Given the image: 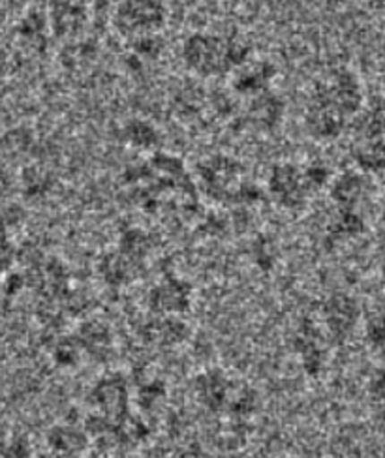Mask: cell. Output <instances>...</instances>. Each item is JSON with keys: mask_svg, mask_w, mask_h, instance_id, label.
<instances>
[{"mask_svg": "<svg viewBox=\"0 0 385 458\" xmlns=\"http://www.w3.org/2000/svg\"><path fill=\"white\" fill-rule=\"evenodd\" d=\"M13 261V246L6 239V235H0V275H3Z\"/></svg>", "mask_w": 385, "mask_h": 458, "instance_id": "cell-17", "label": "cell"}, {"mask_svg": "<svg viewBox=\"0 0 385 458\" xmlns=\"http://www.w3.org/2000/svg\"><path fill=\"white\" fill-rule=\"evenodd\" d=\"M323 318L331 336L337 342H342L352 333L355 321L359 318L357 302L348 295L337 293L331 299H327V302L323 304Z\"/></svg>", "mask_w": 385, "mask_h": 458, "instance_id": "cell-4", "label": "cell"}, {"mask_svg": "<svg viewBox=\"0 0 385 458\" xmlns=\"http://www.w3.org/2000/svg\"><path fill=\"white\" fill-rule=\"evenodd\" d=\"M126 138L136 147H152L158 141V133L149 123L143 121H133L126 126Z\"/></svg>", "mask_w": 385, "mask_h": 458, "instance_id": "cell-13", "label": "cell"}, {"mask_svg": "<svg viewBox=\"0 0 385 458\" xmlns=\"http://www.w3.org/2000/svg\"><path fill=\"white\" fill-rule=\"evenodd\" d=\"M6 225H8L6 218L0 215V235H6Z\"/></svg>", "mask_w": 385, "mask_h": 458, "instance_id": "cell-21", "label": "cell"}, {"mask_svg": "<svg viewBox=\"0 0 385 458\" xmlns=\"http://www.w3.org/2000/svg\"><path fill=\"white\" fill-rule=\"evenodd\" d=\"M369 340L374 344L376 348H381V344H383V321H381V318H378L376 321L371 323Z\"/></svg>", "mask_w": 385, "mask_h": 458, "instance_id": "cell-19", "label": "cell"}, {"mask_svg": "<svg viewBox=\"0 0 385 458\" xmlns=\"http://www.w3.org/2000/svg\"><path fill=\"white\" fill-rule=\"evenodd\" d=\"M327 175H329V171H327L325 167H311L306 171V175H304V179L308 181V182H312L314 186H321L325 181H327Z\"/></svg>", "mask_w": 385, "mask_h": 458, "instance_id": "cell-18", "label": "cell"}, {"mask_svg": "<svg viewBox=\"0 0 385 458\" xmlns=\"http://www.w3.org/2000/svg\"><path fill=\"white\" fill-rule=\"evenodd\" d=\"M49 444L56 449H64V451H75L83 447L85 444V436L80 434L73 428H55L49 436Z\"/></svg>", "mask_w": 385, "mask_h": 458, "instance_id": "cell-15", "label": "cell"}, {"mask_svg": "<svg viewBox=\"0 0 385 458\" xmlns=\"http://www.w3.org/2000/svg\"><path fill=\"white\" fill-rule=\"evenodd\" d=\"M363 194V181L359 175L354 174H346L340 177L333 190H331V198L342 207V208H352Z\"/></svg>", "mask_w": 385, "mask_h": 458, "instance_id": "cell-12", "label": "cell"}, {"mask_svg": "<svg viewBox=\"0 0 385 458\" xmlns=\"http://www.w3.org/2000/svg\"><path fill=\"white\" fill-rule=\"evenodd\" d=\"M363 229V220L352 211V208H342L338 218L331 224V235H357Z\"/></svg>", "mask_w": 385, "mask_h": 458, "instance_id": "cell-14", "label": "cell"}, {"mask_svg": "<svg viewBox=\"0 0 385 458\" xmlns=\"http://www.w3.org/2000/svg\"><path fill=\"white\" fill-rule=\"evenodd\" d=\"M30 143V136L25 131H12L8 136L0 141V148H3L6 155H19V152H25Z\"/></svg>", "mask_w": 385, "mask_h": 458, "instance_id": "cell-16", "label": "cell"}, {"mask_svg": "<svg viewBox=\"0 0 385 458\" xmlns=\"http://www.w3.org/2000/svg\"><path fill=\"white\" fill-rule=\"evenodd\" d=\"M237 78L234 80V89L239 94H250L254 97L258 92L267 90V85L275 78V66L271 63H254L243 64L237 68Z\"/></svg>", "mask_w": 385, "mask_h": 458, "instance_id": "cell-8", "label": "cell"}, {"mask_svg": "<svg viewBox=\"0 0 385 458\" xmlns=\"http://www.w3.org/2000/svg\"><path fill=\"white\" fill-rule=\"evenodd\" d=\"M227 379L222 372H209L200 381V394L209 410H220L227 398Z\"/></svg>", "mask_w": 385, "mask_h": 458, "instance_id": "cell-11", "label": "cell"}, {"mask_svg": "<svg viewBox=\"0 0 385 458\" xmlns=\"http://www.w3.org/2000/svg\"><path fill=\"white\" fill-rule=\"evenodd\" d=\"M250 49L252 47L235 36L194 32L183 42L181 53L188 70L201 78H215L248 63Z\"/></svg>", "mask_w": 385, "mask_h": 458, "instance_id": "cell-2", "label": "cell"}, {"mask_svg": "<svg viewBox=\"0 0 385 458\" xmlns=\"http://www.w3.org/2000/svg\"><path fill=\"white\" fill-rule=\"evenodd\" d=\"M254 97L256 100L250 106V114H252V119L261 126L273 128L282 114V102L269 90L258 92Z\"/></svg>", "mask_w": 385, "mask_h": 458, "instance_id": "cell-10", "label": "cell"}, {"mask_svg": "<svg viewBox=\"0 0 385 458\" xmlns=\"http://www.w3.org/2000/svg\"><path fill=\"white\" fill-rule=\"evenodd\" d=\"M361 106L363 89L357 75L346 68L333 70L314 87L306 114L308 128L316 138H337L346 121L361 111Z\"/></svg>", "mask_w": 385, "mask_h": 458, "instance_id": "cell-1", "label": "cell"}, {"mask_svg": "<svg viewBox=\"0 0 385 458\" xmlns=\"http://www.w3.org/2000/svg\"><path fill=\"white\" fill-rule=\"evenodd\" d=\"M304 179L294 165H277L269 179V190L284 207H297L304 199Z\"/></svg>", "mask_w": 385, "mask_h": 458, "instance_id": "cell-6", "label": "cell"}, {"mask_svg": "<svg viewBox=\"0 0 385 458\" xmlns=\"http://www.w3.org/2000/svg\"><path fill=\"white\" fill-rule=\"evenodd\" d=\"M46 17L53 34L61 38L80 34L87 25V12L75 0H53L51 10Z\"/></svg>", "mask_w": 385, "mask_h": 458, "instance_id": "cell-5", "label": "cell"}, {"mask_svg": "<svg viewBox=\"0 0 385 458\" xmlns=\"http://www.w3.org/2000/svg\"><path fill=\"white\" fill-rule=\"evenodd\" d=\"M166 21L167 10L162 0H119L113 13L115 30L130 40L157 34Z\"/></svg>", "mask_w": 385, "mask_h": 458, "instance_id": "cell-3", "label": "cell"}, {"mask_svg": "<svg viewBox=\"0 0 385 458\" xmlns=\"http://www.w3.org/2000/svg\"><path fill=\"white\" fill-rule=\"evenodd\" d=\"M190 288L184 282L169 280L150 295V307L157 312H183L188 307Z\"/></svg>", "mask_w": 385, "mask_h": 458, "instance_id": "cell-9", "label": "cell"}, {"mask_svg": "<svg viewBox=\"0 0 385 458\" xmlns=\"http://www.w3.org/2000/svg\"><path fill=\"white\" fill-rule=\"evenodd\" d=\"M6 21V13H4V10L0 8V25H3Z\"/></svg>", "mask_w": 385, "mask_h": 458, "instance_id": "cell-22", "label": "cell"}, {"mask_svg": "<svg viewBox=\"0 0 385 458\" xmlns=\"http://www.w3.org/2000/svg\"><path fill=\"white\" fill-rule=\"evenodd\" d=\"M8 70H10V56H8L6 49L0 46V80L4 78V75L8 73Z\"/></svg>", "mask_w": 385, "mask_h": 458, "instance_id": "cell-20", "label": "cell"}, {"mask_svg": "<svg viewBox=\"0 0 385 458\" xmlns=\"http://www.w3.org/2000/svg\"><path fill=\"white\" fill-rule=\"evenodd\" d=\"M92 398L94 403L104 410L107 417H117L121 421L123 415H126L128 393H126L124 381L121 377L104 379L102 384L96 386Z\"/></svg>", "mask_w": 385, "mask_h": 458, "instance_id": "cell-7", "label": "cell"}]
</instances>
